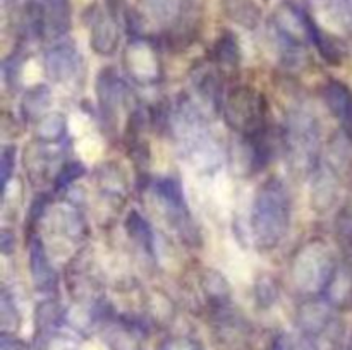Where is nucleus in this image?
I'll list each match as a JSON object with an SVG mask.
<instances>
[{
	"label": "nucleus",
	"mask_w": 352,
	"mask_h": 350,
	"mask_svg": "<svg viewBox=\"0 0 352 350\" xmlns=\"http://www.w3.org/2000/svg\"><path fill=\"white\" fill-rule=\"evenodd\" d=\"M291 226V198L280 178H270L256 192L251 209V233L261 249H274Z\"/></svg>",
	"instance_id": "1"
},
{
	"label": "nucleus",
	"mask_w": 352,
	"mask_h": 350,
	"mask_svg": "<svg viewBox=\"0 0 352 350\" xmlns=\"http://www.w3.org/2000/svg\"><path fill=\"white\" fill-rule=\"evenodd\" d=\"M289 161L299 172H311L316 168L320 151L318 119L305 110L289 113L282 134Z\"/></svg>",
	"instance_id": "2"
},
{
	"label": "nucleus",
	"mask_w": 352,
	"mask_h": 350,
	"mask_svg": "<svg viewBox=\"0 0 352 350\" xmlns=\"http://www.w3.org/2000/svg\"><path fill=\"white\" fill-rule=\"evenodd\" d=\"M226 122L239 136H251L267 129V103L263 95L250 86L230 89L222 102Z\"/></svg>",
	"instance_id": "3"
},
{
	"label": "nucleus",
	"mask_w": 352,
	"mask_h": 350,
	"mask_svg": "<svg viewBox=\"0 0 352 350\" xmlns=\"http://www.w3.org/2000/svg\"><path fill=\"white\" fill-rule=\"evenodd\" d=\"M337 271L332 253L323 244L311 242L296 256L292 275L299 290L305 294H323Z\"/></svg>",
	"instance_id": "4"
},
{
	"label": "nucleus",
	"mask_w": 352,
	"mask_h": 350,
	"mask_svg": "<svg viewBox=\"0 0 352 350\" xmlns=\"http://www.w3.org/2000/svg\"><path fill=\"white\" fill-rule=\"evenodd\" d=\"M333 305L327 299H308L296 312V325L302 335L316 342L337 325L332 312Z\"/></svg>",
	"instance_id": "5"
},
{
	"label": "nucleus",
	"mask_w": 352,
	"mask_h": 350,
	"mask_svg": "<svg viewBox=\"0 0 352 350\" xmlns=\"http://www.w3.org/2000/svg\"><path fill=\"white\" fill-rule=\"evenodd\" d=\"M181 144L189 163L195 165L198 170L213 174L222 165L223 153L220 150V144L210 136L206 127L181 139Z\"/></svg>",
	"instance_id": "6"
},
{
	"label": "nucleus",
	"mask_w": 352,
	"mask_h": 350,
	"mask_svg": "<svg viewBox=\"0 0 352 350\" xmlns=\"http://www.w3.org/2000/svg\"><path fill=\"white\" fill-rule=\"evenodd\" d=\"M82 58L72 41H58L45 54V72L55 82H67L79 74Z\"/></svg>",
	"instance_id": "7"
},
{
	"label": "nucleus",
	"mask_w": 352,
	"mask_h": 350,
	"mask_svg": "<svg viewBox=\"0 0 352 350\" xmlns=\"http://www.w3.org/2000/svg\"><path fill=\"white\" fill-rule=\"evenodd\" d=\"M124 88L119 75L113 69H103L96 79V96H98V108L102 119L107 124H117V112H119L120 102H122Z\"/></svg>",
	"instance_id": "8"
},
{
	"label": "nucleus",
	"mask_w": 352,
	"mask_h": 350,
	"mask_svg": "<svg viewBox=\"0 0 352 350\" xmlns=\"http://www.w3.org/2000/svg\"><path fill=\"white\" fill-rule=\"evenodd\" d=\"M89 43L95 54L113 55L119 47V24L117 17L110 12L95 10L91 27H89Z\"/></svg>",
	"instance_id": "9"
},
{
	"label": "nucleus",
	"mask_w": 352,
	"mask_h": 350,
	"mask_svg": "<svg viewBox=\"0 0 352 350\" xmlns=\"http://www.w3.org/2000/svg\"><path fill=\"white\" fill-rule=\"evenodd\" d=\"M28 253H30V271L34 288L38 292H45V294L52 292L55 283H57V273L52 268L47 249L43 246V240L40 237H31Z\"/></svg>",
	"instance_id": "10"
},
{
	"label": "nucleus",
	"mask_w": 352,
	"mask_h": 350,
	"mask_svg": "<svg viewBox=\"0 0 352 350\" xmlns=\"http://www.w3.org/2000/svg\"><path fill=\"white\" fill-rule=\"evenodd\" d=\"M151 191L157 194L165 205L167 211L170 213L172 218L175 222H188V208H186V198L184 191H182L181 178L172 177V175H165V177H158L151 182Z\"/></svg>",
	"instance_id": "11"
},
{
	"label": "nucleus",
	"mask_w": 352,
	"mask_h": 350,
	"mask_svg": "<svg viewBox=\"0 0 352 350\" xmlns=\"http://www.w3.org/2000/svg\"><path fill=\"white\" fill-rule=\"evenodd\" d=\"M41 31L48 38H62L71 27V2L69 0H43L40 3Z\"/></svg>",
	"instance_id": "12"
},
{
	"label": "nucleus",
	"mask_w": 352,
	"mask_h": 350,
	"mask_svg": "<svg viewBox=\"0 0 352 350\" xmlns=\"http://www.w3.org/2000/svg\"><path fill=\"white\" fill-rule=\"evenodd\" d=\"M323 102L337 120L346 126L352 124V91L349 86L337 79H329L322 88Z\"/></svg>",
	"instance_id": "13"
},
{
	"label": "nucleus",
	"mask_w": 352,
	"mask_h": 350,
	"mask_svg": "<svg viewBox=\"0 0 352 350\" xmlns=\"http://www.w3.org/2000/svg\"><path fill=\"white\" fill-rule=\"evenodd\" d=\"M52 105V89L47 84H36L24 93L21 100V115L26 122H38L48 113Z\"/></svg>",
	"instance_id": "14"
},
{
	"label": "nucleus",
	"mask_w": 352,
	"mask_h": 350,
	"mask_svg": "<svg viewBox=\"0 0 352 350\" xmlns=\"http://www.w3.org/2000/svg\"><path fill=\"white\" fill-rule=\"evenodd\" d=\"M64 321V309L55 301H43L34 311V333L38 340L50 336Z\"/></svg>",
	"instance_id": "15"
},
{
	"label": "nucleus",
	"mask_w": 352,
	"mask_h": 350,
	"mask_svg": "<svg viewBox=\"0 0 352 350\" xmlns=\"http://www.w3.org/2000/svg\"><path fill=\"white\" fill-rule=\"evenodd\" d=\"M201 288L205 292L206 299L215 309L227 307L230 301V285L227 278L217 270H205L201 275Z\"/></svg>",
	"instance_id": "16"
},
{
	"label": "nucleus",
	"mask_w": 352,
	"mask_h": 350,
	"mask_svg": "<svg viewBox=\"0 0 352 350\" xmlns=\"http://www.w3.org/2000/svg\"><path fill=\"white\" fill-rule=\"evenodd\" d=\"M305 21H306V30H308V36L309 40L313 41L316 48H318L320 55L325 58L329 64H339L340 62V50L337 47L336 41L318 26L315 19L309 16L308 12L305 10Z\"/></svg>",
	"instance_id": "17"
},
{
	"label": "nucleus",
	"mask_w": 352,
	"mask_h": 350,
	"mask_svg": "<svg viewBox=\"0 0 352 350\" xmlns=\"http://www.w3.org/2000/svg\"><path fill=\"white\" fill-rule=\"evenodd\" d=\"M213 62L220 67H237L241 62V47L232 31H226L219 36L212 50Z\"/></svg>",
	"instance_id": "18"
},
{
	"label": "nucleus",
	"mask_w": 352,
	"mask_h": 350,
	"mask_svg": "<svg viewBox=\"0 0 352 350\" xmlns=\"http://www.w3.org/2000/svg\"><path fill=\"white\" fill-rule=\"evenodd\" d=\"M67 130V120H65L64 113L60 112H50L36 122V139L38 143H57L65 136Z\"/></svg>",
	"instance_id": "19"
},
{
	"label": "nucleus",
	"mask_w": 352,
	"mask_h": 350,
	"mask_svg": "<svg viewBox=\"0 0 352 350\" xmlns=\"http://www.w3.org/2000/svg\"><path fill=\"white\" fill-rule=\"evenodd\" d=\"M126 232L131 239L136 244H140L144 250L153 253L155 250V240H153V230H151L150 222L141 215L140 211L133 209L129 211L126 218Z\"/></svg>",
	"instance_id": "20"
},
{
	"label": "nucleus",
	"mask_w": 352,
	"mask_h": 350,
	"mask_svg": "<svg viewBox=\"0 0 352 350\" xmlns=\"http://www.w3.org/2000/svg\"><path fill=\"white\" fill-rule=\"evenodd\" d=\"M337 198V185L333 180L332 175L329 174V170H320L318 174H315V180H313V191H311V199L313 205L318 211H323L329 206H332V202Z\"/></svg>",
	"instance_id": "21"
},
{
	"label": "nucleus",
	"mask_w": 352,
	"mask_h": 350,
	"mask_svg": "<svg viewBox=\"0 0 352 350\" xmlns=\"http://www.w3.org/2000/svg\"><path fill=\"white\" fill-rule=\"evenodd\" d=\"M230 19L237 21L241 26L254 27L260 19V10L253 0H223Z\"/></svg>",
	"instance_id": "22"
},
{
	"label": "nucleus",
	"mask_w": 352,
	"mask_h": 350,
	"mask_svg": "<svg viewBox=\"0 0 352 350\" xmlns=\"http://www.w3.org/2000/svg\"><path fill=\"white\" fill-rule=\"evenodd\" d=\"M272 350H322L318 343L301 331L289 333L282 331L272 342Z\"/></svg>",
	"instance_id": "23"
},
{
	"label": "nucleus",
	"mask_w": 352,
	"mask_h": 350,
	"mask_svg": "<svg viewBox=\"0 0 352 350\" xmlns=\"http://www.w3.org/2000/svg\"><path fill=\"white\" fill-rule=\"evenodd\" d=\"M0 321H2V333L7 335H14V331L21 326L19 309L16 307L12 295L6 288L0 294Z\"/></svg>",
	"instance_id": "24"
},
{
	"label": "nucleus",
	"mask_w": 352,
	"mask_h": 350,
	"mask_svg": "<svg viewBox=\"0 0 352 350\" xmlns=\"http://www.w3.org/2000/svg\"><path fill=\"white\" fill-rule=\"evenodd\" d=\"M85 174H86V167L79 160L65 161V163L60 167V170L57 172V175H55L54 191L62 192L65 191V189L72 187L74 182L78 180V178H81Z\"/></svg>",
	"instance_id": "25"
},
{
	"label": "nucleus",
	"mask_w": 352,
	"mask_h": 350,
	"mask_svg": "<svg viewBox=\"0 0 352 350\" xmlns=\"http://www.w3.org/2000/svg\"><path fill=\"white\" fill-rule=\"evenodd\" d=\"M254 295H256V301L261 307H270V305H274L278 299L277 281L272 277H268V275L260 277L256 285H254Z\"/></svg>",
	"instance_id": "26"
},
{
	"label": "nucleus",
	"mask_w": 352,
	"mask_h": 350,
	"mask_svg": "<svg viewBox=\"0 0 352 350\" xmlns=\"http://www.w3.org/2000/svg\"><path fill=\"white\" fill-rule=\"evenodd\" d=\"M157 350H205V347L195 336L170 335L158 343Z\"/></svg>",
	"instance_id": "27"
},
{
	"label": "nucleus",
	"mask_w": 352,
	"mask_h": 350,
	"mask_svg": "<svg viewBox=\"0 0 352 350\" xmlns=\"http://www.w3.org/2000/svg\"><path fill=\"white\" fill-rule=\"evenodd\" d=\"M16 154L17 150L12 144H7L2 148L0 153V184H2V192L7 191L10 178H12L14 168H16Z\"/></svg>",
	"instance_id": "28"
},
{
	"label": "nucleus",
	"mask_w": 352,
	"mask_h": 350,
	"mask_svg": "<svg viewBox=\"0 0 352 350\" xmlns=\"http://www.w3.org/2000/svg\"><path fill=\"white\" fill-rule=\"evenodd\" d=\"M48 205H50V196H48L47 192H41V194H38L36 198L33 199V202H31V208H30L31 222H36V220H40L41 215L45 213V209L48 208Z\"/></svg>",
	"instance_id": "29"
},
{
	"label": "nucleus",
	"mask_w": 352,
	"mask_h": 350,
	"mask_svg": "<svg viewBox=\"0 0 352 350\" xmlns=\"http://www.w3.org/2000/svg\"><path fill=\"white\" fill-rule=\"evenodd\" d=\"M14 242H16L14 233H10L9 230L3 229L2 233H0V247H2V253L9 254L10 249H14Z\"/></svg>",
	"instance_id": "30"
},
{
	"label": "nucleus",
	"mask_w": 352,
	"mask_h": 350,
	"mask_svg": "<svg viewBox=\"0 0 352 350\" xmlns=\"http://www.w3.org/2000/svg\"><path fill=\"white\" fill-rule=\"evenodd\" d=\"M107 5H109V12L112 14L113 17H117V14L122 10V5H124V0H105Z\"/></svg>",
	"instance_id": "31"
},
{
	"label": "nucleus",
	"mask_w": 352,
	"mask_h": 350,
	"mask_svg": "<svg viewBox=\"0 0 352 350\" xmlns=\"http://www.w3.org/2000/svg\"><path fill=\"white\" fill-rule=\"evenodd\" d=\"M344 350H352V338L349 340V342H347V345H346V349Z\"/></svg>",
	"instance_id": "32"
}]
</instances>
